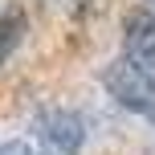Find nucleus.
Masks as SVG:
<instances>
[{
    "instance_id": "1",
    "label": "nucleus",
    "mask_w": 155,
    "mask_h": 155,
    "mask_svg": "<svg viewBox=\"0 0 155 155\" xmlns=\"http://www.w3.org/2000/svg\"><path fill=\"white\" fill-rule=\"evenodd\" d=\"M102 90H106L123 110L155 123V74L151 70L127 61V57H114V61L102 70Z\"/></svg>"
},
{
    "instance_id": "2",
    "label": "nucleus",
    "mask_w": 155,
    "mask_h": 155,
    "mask_svg": "<svg viewBox=\"0 0 155 155\" xmlns=\"http://www.w3.org/2000/svg\"><path fill=\"white\" fill-rule=\"evenodd\" d=\"M37 131V155H82L86 118L78 110H45L33 123Z\"/></svg>"
},
{
    "instance_id": "3",
    "label": "nucleus",
    "mask_w": 155,
    "mask_h": 155,
    "mask_svg": "<svg viewBox=\"0 0 155 155\" xmlns=\"http://www.w3.org/2000/svg\"><path fill=\"white\" fill-rule=\"evenodd\" d=\"M123 57L155 74V12L135 8L123 21Z\"/></svg>"
},
{
    "instance_id": "4",
    "label": "nucleus",
    "mask_w": 155,
    "mask_h": 155,
    "mask_svg": "<svg viewBox=\"0 0 155 155\" xmlns=\"http://www.w3.org/2000/svg\"><path fill=\"white\" fill-rule=\"evenodd\" d=\"M25 33H29V16H25V8H21V4H8L4 12H0V65L16 53V45L25 41Z\"/></svg>"
},
{
    "instance_id": "5",
    "label": "nucleus",
    "mask_w": 155,
    "mask_h": 155,
    "mask_svg": "<svg viewBox=\"0 0 155 155\" xmlns=\"http://www.w3.org/2000/svg\"><path fill=\"white\" fill-rule=\"evenodd\" d=\"M0 155H37V151H33L25 139H4L0 143Z\"/></svg>"
},
{
    "instance_id": "6",
    "label": "nucleus",
    "mask_w": 155,
    "mask_h": 155,
    "mask_svg": "<svg viewBox=\"0 0 155 155\" xmlns=\"http://www.w3.org/2000/svg\"><path fill=\"white\" fill-rule=\"evenodd\" d=\"M147 8H151V12H155V0H147Z\"/></svg>"
}]
</instances>
